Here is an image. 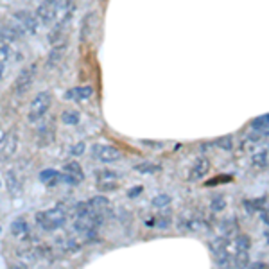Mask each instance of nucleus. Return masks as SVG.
Here are the masks:
<instances>
[{
	"label": "nucleus",
	"instance_id": "nucleus-1",
	"mask_svg": "<svg viewBox=\"0 0 269 269\" xmlns=\"http://www.w3.org/2000/svg\"><path fill=\"white\" fill-rule=\"evenodd\" d=\"M101 224H103V215L88 210L86 205L83 206V208H79L76 219H74V228H76L79 233L90 235V237L95 235V231H97V228L101 226Z\"/></svg>",
	"mask_w": 269,
	"mask_h": 269
},
{
	"label": "nucleus",
	"instance_id": "nucleus-2",
	"mask_svg": "<svg viewBox=\"0 0 269 269\" xmlns=\"http://www.w3.org/2000/svg\"><path fill=\"white\" fill-rule=\"evenodd\" d=\"M36 222H38V226L43 228L45 231H56L65 226V222H67V212H65L61 206L43 210V212L36 214Z\"/></svg>",
	"mask_w": 269,
	"mask_h": 269
},
{
	"label": "nucleus",
	"instance_id": "nucleus-3",
	"mask_svg": "<svg viewBox=\"0 0 269 269\" xmlns=\"http://www.w3.org/2000/svg\"><path fill=\"white\" fill-rule=\"evenodd\" d=\"M52 106V94L51 92H40L35 95V99L29 104V113H27V120L29 122H38L43 117L47 115V111Z\"/></svg>",
	"mask_w": 269,
	"mask_h": 269
},
{
	"label": "nucleus",
	"instance_id": "nucleus-4",
	"mask_svg": "<svg viewBox=\"0 0 269 269\" xmlns=\"http://www.w3.org/2000/svg\"><path fill=\"white\" fill-rule=\"evenodd\" d=\"M13 27L20 33V35H36L38 31V18L29 11H17L13 15Z\"/></svg>",
	"mask_w": 269,
	"mask_h": 269
},
{
	"label": "nucleus",
	"instance_id": "nucleus-5",
	"mask_svg": "<svg viewBox=\"0 0 269 269\" xmlns=\"http://www.w3.org/2000/svg\"><path fill=\"white\" fill-rule=\"evenodd\" d=\"M35 77H36V65L26 67V69L22 70V72L17 76V79H15L13 92L17 95L27 94V92H29V88L33 86V83H35Z\"/></svg>",
	"mask_w": 269,
	"mask_h": 269
},
{
	"label": "nucleus",
	"instance_id": "nucleus-6",
	"mask_svg": "<svg viewBox=\"0 0 269 269\" xmlns=\"http://www.w3.org/2000/svg\"><path fill=\"white\" fill-rule=\"evenodd\" d=\"M58 11H60L58 0H42L38 9H36V18L43 26H51L52 22L58 18Z\"/></svg>",
	"mask_w": 269,
	"mask_h": 269
},
{
	"label": "nucleus",
	"instance_id": "nucleus-7",
	"mask_svg": "<svg viewBox=\"0 0 269 269\" xmlns=\"http://www.w3.org/2000/svg\"><path fill=\"white\" fill-rule=\"evenodd\" d=\"M92 154H94L95 160H99V162H103V163L119 162L120 156H122L115 145H110V144H95L94 147H92Z\"/></svg>",
	"mask_w": 269,
	"mask_h": 269
},
{
	"label": "nucleus",
	"instance_id": "nucleus-8",
	"mask_svg": "<svg viewBox=\"0 0 269 269\" xmlns=\"http://www.w3.org/2000/svg\"><path fill=\"white\" fill-rule=\"evenodd\" d=\"M18 149V133L15 129L8 131L0 140V162H8L15 156Z\"/></svg>",
	"mask_w": 269,
	"mask_h": 269
},
{
	"label": "nucleus",
	"instance_id": "nucleus-9",
	"mask_svg": "<svg viewBox=\"0 0 269 269\" xmlns=\"http://www.w3.org/2000/svg\"><path fill=\"white\" fill-rule=\"evenodd\" d=\"M61 178L67 183L79 185L85 179V172H83V167L77 162H69L63 165V171H61Z\"/></svg>",
	"mask_w": 269,
	"mask_h": 269
},
{
	"label": "nucleus",
	"instance_id": "nucleus-10",
	"mask_svg": "<svg viewBox=\"0 0 269 269\" xmlns=\"http://www.w3.org/2000/svg\"><path fill=\"white\" fill-rule=\"evenodd\" d=\"M208 171H210V162L206 158H199L190 167L188 179H190V181H199L201 178H205V176L208 174Z\"/></svg>",
	"mask_w": 269,
	"mask_h": 269
},
{
	"label": "nucleus",
	"instance_id": "nucleus-11",
	"mask_svg": "<svg viewBox=\"0 0 269 269\" xmlns=\"http://www.w3.org/2000/svg\"><path fill=\"white\" fill-rule=\"evenodd\" d=\"M92 94H94V88L92 86H76V88H70L67 94H65V97L69 99V101H86V99L92 97Z\"/></svg>",
	"mask_w": 269,
	"mask_h": 269
},
{
	"label": "nucleus",
	"instance_id": "nucleus-12",
	"mask_svg": "<svg viewBox=\"0 0 269 269\" xmlns=\"http://www.w3.org/2000/svg\"><path fill=\"white\" fill-rule=\"evenodd\" d=\"M108 206H110V199H108L106 196H101V194H99V196H94L92 199H88V203H86V208L95 212V214H101V215L106 212Z\"/></svg>",
	"mask_w": 269,
	"mask_h": 269
},
{
	"label": "nucleus",
	"instance_id": "nucleus-13",
	"mask_svg": "<svg viewBox=\"0 0 269 269\" xmlns=\"http://www.w3.org/2000/svg\"><path fill=\"white\" fill-rule=\"evenodd\" d=\"M11 235L18 240L27 239V237H29V224H27L24 219H17V221H13V224H11Z\"/></svg>",
	"mask_w": 269,
	"mask_h": 269
},
{
	"label": "nucleus",
	"instance_id": "nucleus-14",
	"mask_svg": "<svg viewBox=\"0 0 269 269\" xmlns=\"http://www.w3.org/2000/svg\"><path fill=\"white\" fill-rule=\"evenodd\" d=\"M65 51H67V45H65V43H58V45H54V49H52L51 54H49V58H47V67H49V69L56 67V65L63 60Z\"/></svg>",
	"mask_w": 269,
	"mask_h": 269
},
{
	"label": "nucleus",
	"instance_id": "nucleus-15",
	"mask_svg": "<svg viewBox=\"0 0 269 269\" xmlns=\"http://www.w3.org/2000/svg\"><path fill=\"white\" fill-rule=\"evenodd\" d=\"M79 120H81V115H79L77 110H65L63 113H61V122L67 126H77Z\"/></svg>",
	"mask_w": 269,
	"mask_h": 269
},
{
	"label": "nucleus",
	"instance_id": "nucleus-16",
	"mask_svg": "<svg viewBox=\"0 0 269 269\" xmlns=\"http://www.w3.org/2000/svg\"><path fill=\"white\" fill-rule=\"evenodd\" d=\"M60 178H61V172L54 171V169H45V171L40 172V179L47 185H54L56 181H60Z\"/></svg>",
	"mask_w": 269,
	"mask_h": 269
},
{
	"label": "nucleus",
	"instance_id": "nucleus-17",
	"mask_svg": "<svg viewBox=\"0 0 269 269\" xmlns=\"http://www.w3.org/2000/svg\"><path fill=\"white\" fill-rule=\"evenodd\" d=\"M97 188L101 192H113L119 188V181L117 179H97Z\"/></svg>",
	"mask_w": 269,
	"mask_h": 269
},
{
	"label": "nucleus",
	"instance_id": "nucleus-18",
	"mask_svg": "<svg viewBox=\"0 0 269 269\" xmlns=\"http://www.w3.org/2000/svg\"><path fill=\"white\" fill-rule=\"evenodd\" d=\"M251 163L255 167H258V169H264V167H267L269 165V162H267V149H260L258 153L253 154Z\"/></svg>",
	"mask_w": 269,
	"mask_h": 269
},
{
	"label": "nucleus",
	"instance_id": "nucleus-19",
	"mask_svg": "<svg viewBox=\"0 0 269 269\" xmlns=\"http://www.w3.org/2000/svg\"><path fill=\"white\" fill-rule=\"evenodd\" d=\"M0 35H2V42H13V40H18L20 38V33H18L17 29L13 27V24L11 26H8V27H4V29L0 31Z\"/></svg>",
	"mask_w": 269,
	"mask_h": 269
},
{
	"label": "nucleus",
	"instance_id": "nucleus-20",
	"mask_svg": "<svg viewBox=\"0 0 269 269\" xmlns=\"http://www.w3.org/2000/svg\"><path fill=\"white\" fill-rule=\"evenodd\" d=\"M6 181H8V188L11 194H18L20 192V181H18L17 174H15L13 171H9L8 174H6Z\"/></svg>",
	"mask_w": 269,
	"mask_h": 269
},
{
	"label": "nucleus",
	"instance_id": "nucleus-21",
	"mask_svg": "<svg viewBox=\"0 0 269 269\" xmlns=\"http://www.w3.org/2000/svg\"><path fill=\"white\" fill-rule=\"evenodd\" d=\"M11 56H13V49H11V45H9L8 42H2V40H0V63L2 65L8 63Z\"/></svg>",
	"mask_w": 269,
	"mask_h": 269
},
{
	"label": "nucleus",
	"instance_id": "nucleus-22",
	"mask_svg": "<svg viewBox=\"0 0 269 269\" xmlns=\"http://www.w3.org/2000/svg\"><path fill=\"white\" fill-rule=\"evenodd\" d=\"M171 196L169 194H158L156 197H153V201H151V205L154 206V208H165V206L171 205Z\"/></svg>",
	"mask_w": 269,
	"mask_h": 269
},
{
	"label": "nucleus",
	"instance_id": "nucleus-23",
	"mask_svg": "<svg viewBox=\"0 0 269 269\" xmlns=\"http://www.w3.org/2000/svg\"><path fill=\"white\" fill-rule=\"evenodd\" d=\"M251 128L256 129V131H264V129H267L269 128V113L256 117V119L251 122Z\"/></svg>",
	"mask_w": 269,
	"mask_h": 269
},
{
	"label": "nucleus",
	"instance_id": "nucleus-24",
	"mask_svg": "<svg viewBox=\"0 0 269 269\" xmlns=\"http://www.w3.org/2000/svg\"><path fill=\"white\" fill-rule=\"evenodd\" d=\"M249 256H248V249H237V255H235V264L239 269H244L248 265Z\"/></svg>",
	"mask_w": 269,
	"mask_h": 269
},
{
	"label": "nucleus",
	"instance_id": "nucleus-25",
	"mask_svg": "<svg viewBox=\"0 0 269 269\" xmlns=\"http://www.w3.org/2000/svg\"><path fill=\"white\" fill-rule=\"evenodd\" d=\"M215 145L222 151H231V147H233V138H231V135H224V137L215 140Z\"/></svg>",
	"mask_w": 269,
	"mask_h": 269
},
{
	"label": "nucleus",
	"instance_id": "nucleus-26",
	"mask_svg": "<svg viewBox=\"0 0 269 269\" xmlns=\"http://www.w3.org/2000/svg\"><path fill=\"white\" fill-rule=\"evenodd\" d=\"M210 208L214 210V212H222V210L226 208V199L222 196H217L212 199V203H210Z\"/></svg>",
	"mask_w": 269,
	"mask_h": 269
},
{
	"label": "nucleus",
	"instance_id": "nucleus-27",
	"mask_svg": "<svg viewBox=\"0 0 269 269\" xmlns=\"http://www.w3.org/2000/svg\"><path fill=\"white\" fill-rule=\"evenodd\" d=\"M135 169H137V171H140V172H158L160 171V165H153V163H144V165H137Z\"/></svg>",
	"mask_w": 269,
	"mask_h": 269
},
{
	"label": "nucleus",
	"instance_id": "nucleus-28",
	"mask_svg": "<svg viewBox=\"0 0 269 269\" xmlns=\"http://www.w3.org/2000/svg\"><path fill=\"white\" fill-rule=\"evenodd\" d=\"M119 174L113 171H108V169H103V171L97 172V179H117Z\"/></svg>",
	"mask_w": 269,
	"mask_h": 269
},
{
	"label": "nucleus",
	"instance_id": "nucleus-29",
	"mask_svg": "<svg viewBox=\"0 0 269 269\" xmlns=\"http://www.w3.org/2000/svg\"><path fill=\"white\" fill-rule=\"evenodd\" d=\"M85 149H86V144L85 142H79V144L70 147V154H74V156H81V154L85 153Z\"/></svg>",
	"mask_w": 269,
	"mask_h": 269
},
{
	"label": "nucleus",
	"instance_id": "nucleus-30",
	"mask_svg": "<svg viewBox=\"0 0 269 269\" xmlns=\"http://www.w3.org/2000/svg\"><path fill=\"white\" fill-rule=\"evenodd\" d=\"M231 176H219V178L215 179H210V181H206V185L208 187H212V185H219V183H228V181H231Z\"/></svg>",
	"mask_w": 269,
	"mask_h": 269
},
{
	"label": "nucleus",
	"instance_id": "nucleus-31",
	"mask_svg": "<svg viewBox=\"0 0 269 269\" xmlns=\"http://www.w3.org/2000/svg\"><path fill=\"white\" fill-rule=\"evenodd\" d=\"M154 224H156V226L158 228H167L169 226V224H171V219L167 217V215H162V217H158V219H154Z\"/></svg>",
	"mask_w": 269,
	"mask_h": 269
},
{
	"label": "nucleus",
	"instance_id": "nucleus-32",
	"mask_svg": "<svg viewBox=\"0 0 269 269\" xmlns=\"http://www.w3.org/2000/svg\"><path fill=\"white\" fill-rule=\"evenodd\" d=\"M142 192H144V187H142V185H137V187H133L128 190V197H138Z\"/></svg>",
	"mask_w": 269,
	"mask_h": 269
},
{
	"label": "nucleus",
	"instance_id": "nucleus-33",
	"mask_svg": "<svg viewBox=\"0 0 269 269\" xmlns=\"http://www.w3.org/2000/svg\"><path fill=\"white\" fill-rule=\"evenodd\" d=\"M74 0H58V4H60V8H69V6H72Z\"/></svg>",
	"mask_w": 269,
	"mask_h": 269
},
{
	"label": "nucleus",
	"instance_id": "nucleus-34",
	"mask_svg": "<svg viewBox=\"0 0 269 269\" xmlns=\"http://www.w3.org/2000/svg\"><path fill=\"white\" fill-rule=\"evenodd\" d=\"M9 269H29V267H27V265L24 264V262H17V264H13Z\"/></svg>",
	"mask_w": 269,
	"mask_h": 269
},
{
	"label": "nucleus",
	"instance_id": "nucleus-35",
	"mask_svg": "<svg viewBox=\"0 0 269 269\" xmlns=\"http://www.w3.org/2000/svg\"><path fill=\"white\" fill-rule=\"evenodd\" d=\"M262 219H264L265 224H269V212H264V214H262Z\"/></svg>",
	"mask_w": 269,
	"mask_h": 269
},
{
	"label": "nucleus",
	"instance_id": "nucleus-36",
	"mask_svg": "<svg viewBox=\"0 0 269 269\" xmlns=\"http://www.w3.org/2000/svg\"><path fill=\"white\" fill-rule=\"evenodd\" d=\"M2 76H4V65L0 63V79H2Z\"/></svg>",
	"mask_w": 269,
	"mask_h": 269
},
{
	"label": "nucleus",
	"instance_id": "nucleus-37",
	"mask_svg": "<svg viewBox=\"0 0 269 269\" xmlns=\"http://www.w3.org/2000/svg\"><path fill=\"white\" fill-rule=\"evenodd\" d=\"M265 149H267V162H269V147H265Z\"/></svg>",
	"mask_w": 269,
	"mask_h": 269
}]
</instances>
